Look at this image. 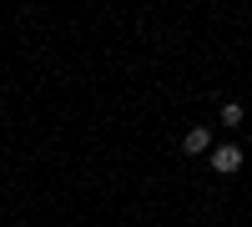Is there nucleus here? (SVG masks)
<instances>
[{"mask_svg": "<svg viewBox=\"0 0 252 227\" xmlns=\"http://www.w3.org/2000/svg\"><path fill=\"white\" fill-rule=\"evenodd\" d=\"M237 167H242V147H217V152H212V172L232 177Z\"/></svg>", "mask_w": 252, "mask_h": 227, "instance_id": "obj_1", "label": "nucleus"}, {"mask_svg": "<svg viewBox=\"0 0 252 227\" xmlns=\"http://www.w3.org/2000/svg\"><path fill=\"white\" fill-rule=\"evenodd\" d=\"M207 147H212V131H207V127H192V131L182 136V152H192V157L207 152Z\"/></svg>", "mask_w": 252, "mask_h": 227, "instance_id": "obj_2", "label": "nucleus"}, {"mask_svg": "<svg viewBox=\"0 0 252 227\" xmlns=\"http://www.w3.org/2000/svg\"><path fill=\"white\" fill-rule=\"evenodd\" d=\"M222 127H242V106H237V101L222 106Z\"/></svg>", "mask_w": 252, "mask_h": 227, "instance_id": "obj_3", "label": "nucleus"}]
</instances>
